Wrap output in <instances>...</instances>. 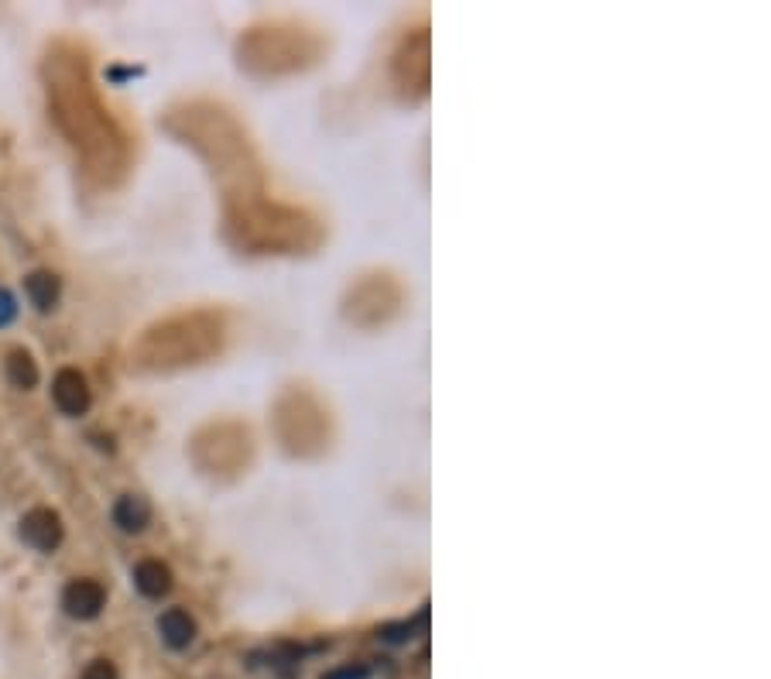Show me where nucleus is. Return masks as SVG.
I'll return each instance as SVG.
<instances>
[{"instance_id":"nucleus-1","label":"nucleus","mask_w":771,"mask_h":679,"mask_svg":"<svg viewBox=\"0 0 771 679\" xmlns=\"http://www.w3.org/2000/svg\"><path fill=\"white\" fill-rule=\"evenodd\" d=\"M21 539L38 553H55L62 542V518L52 508H31L21 518Z\"/></svg>"},{"instance_id":"nucleus-2","label":"nucleus","mask_w":771,"mask_h":679,"mask_svg":"<svg viewBox=\"0 0 771 679\" xmlns=\"http://www.w3.org/2000/svg\"><path fill=\"white\" fill-rule=\"evenodd\" d=\"M52 402L62 415H83L90 409V385L76 367H62L52 381Z\"/></svg>"},{"instance_id":"nucleus-3","label":"nucleus","mask_w":771,"mask_h":679,"mask_svg":"<svg viewBox=\"0 0 771 679\" xmlns=\"http://www.w3.org/2000/svg\"><path fill=\"white\" fill-rule=\"evenodd\" d=\"M103 604H107V590L96 580H72L69 587L62 590V607H66L69 618L93 621L96 614L103 611Z\"/></svg>"},{"instance_id":"nucleus-4","label":"nucleus","mask_w":771,"mask_h":679,"mask_svg":"<svg viewBox=\"0 0 771 679\" xmlns=\"http://www.w3.org/2000/svg\"><path fill=\"white\" fill-rule=\"evenodd\" d=\"M158 631H162V642L168 649H189L192 638H196V621L189 618V611L182 607H168L158 618Z\"/></svg>"},{"instance_id":"nucleus-5","label":"nucleus","mask_w":771,"mask_h":679,"mask_svg":"<svg viewBox=\"0 0 771 679\" xmlns=\"http://www.w3.org/2000/svg\"><path fill=\"white\" fill-rule=\"evenodd\" d=\"M134 587L141 590L144 597H165L168 590H172V570L162 563V559H141L138 566H134Z\"/></svg>"},{"instance_id":"nucleus-6","label":"nucleus","mask_w":771,"mask_h":679,"mask_svg":"<svg viewBox=\"0 0 771 679\" xmlns=\"http://www.w3.org/2000/svg\"><path fill=\"white\" fill-rule=\"evenodd\" d=\"M24 292H28L31 306H35L38 313H52V309L59 306L62 282L52 271H31V275L24 278Z\"/></svg>"},{"instance_id":"nucleus-7","label":"nucleus","mask_w":771,"mask_h":679,"mask_svg":"<svg viewBox=\"0 0 771 679\" xmlns=\"http://www.w3.org/2000/svg\"><path fill=\"white\" fill-rule=\"evenodd\" d=\"M114 522H117V529H124V532H144L151 522V505L141 498V494H124V498L114 505Z\"/></svg>"},{"instance_id":"nucleus-8","label":"nucleus","mask_w":771,"mask_h":679,"mask_svg":"<svg viewBox=\"0 0 771 679\" xmlns=\"http://www.w3.org/2000/svg\"><path fill=\"white\" fill-rule=\"evenodd\" d=\"M7 381L21 391L38 385V364L31 361L28 350H11V357H7Z\"/></svg>"},{"instance_id":"nucleus-9","label":"nucleus","mask_w":771,"mask_h":679,"mask_svg":"<svg viewBox=\"0 0 771 679\" xmlns=\"http://www.w3.org/2000/svg\"><path fill=\"white\" fill-rule=\"evenodd\" d=\"M79 679H120V673H117V666L110 659H93L90 666L83 669V676Z\"/></svg>"},{"instance_id":"nucleus-10","label":"nucleus","mask_w":771,"mask_h":679,"mask_svg":"<svg viewBox=\"0 0 771 679\" xmlns=\"http://www.w3.org/2000/svg\"><path fill=\"white\" fill-rule=\"evenodd\" d=\"M367 676H371V669H367L364 662H353V666L333 669V673H326L323 679H367Z\"/></svg>"},{"instance_id":"nucleus-11","label":"nucleus","mask_w":771,"mask_h":679,"mask_svg":"<svg viewBox=\"0 0 771 679\" xmlns=\"http://www.w3.org/2000/svg\"><path fill=\"white\" fill-rule=\"evenodd\" d=\"M14 316H18V302H14V295L7 289H0V326L14 323Z\"/></svg>"}]
</instances>
